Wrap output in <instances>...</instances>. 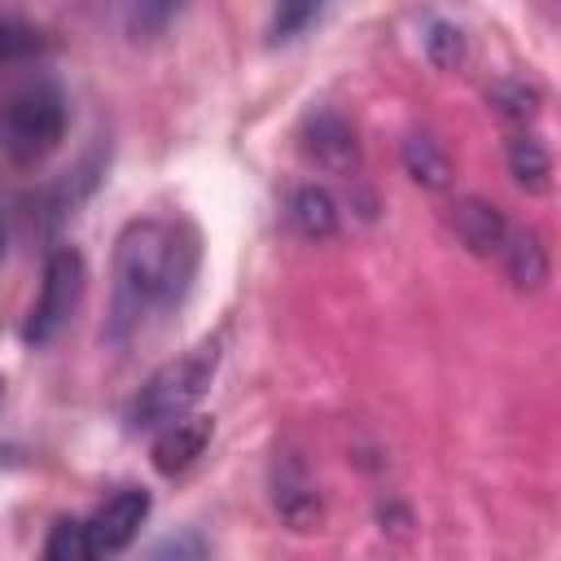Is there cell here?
<instances>
[{
    "mask_svg": "<svg viewBox=\"0 0 561 561\" xmlns=\"http://www.w3.org/2000/svg\"><path fill=\"white\" fill-rule=\"evenodd\" d=\"M197 232L184 219H131L114 241L110 342H127L153 316L184 302L197 276Z\"/></svg>",
    "mask_w": 561,
    "mask_h": 561,
    "instance_id": "cell-1",
    "label": "cell"
},
{
    "mask_svg": "<svg viewBox=\"0 0 561 561\" xmlns=\"http://www.w3.org/2000/svg\"><path fill=\"white\" fill-rule=\"evenodd\" d=\"M66 96L53 79L13 83L0 96V153L13 167L44 162L66 136Z\"/></svg>",
    "mask_w": 561,
    "mask_h": 561,
    "instance_id": "cell-2",
    "label": "cell"
},
{
    "mask_svg": "<svg viewBox=\"0 0 561 561\" xmlns=\"http://www.w3.org/2000/svg\"><path fill=\"white\" fill-rule=\"evenodd\" d=\"M215 368H219V342H197L193 351L167 359V364L140 386V394L131 399V412H127L131 425H136V430H158V425H167V421L193 412V403L206 394Z\"/></svg>",
    "mask_w": 561,
    "mask_h": 561,
    "instance_id": "cell-3",
    "label": "cell"
},
{
    "mask_svg": "<svg viewBox=\"0 0 561 561\" xmlns=\"http://www.w3.org/2000/svg\"><path fill=\"white\" fill-rule=\"evenodd\" d=\"M83 276H88L83 259L70 245H57L44 259V280H39V294H35V302L26 311V324H22L26 346H48L70 324V316L79 311V298H83Z\"/></svg>",
    "mask_w": 561,
    "mask_h": 561,
    "instance_id": "cell-4",
    "label": "cell"
},
{
    "mask_svg": "<svg viewBox=\"0 0 561 561\" xmlns=\"http://www.w3.org/2000/svg\"><path fill=\"white\" fill-rule=\"evenodd\" d=\"M149 491H140V486H123V491H114L92 517H88V543H92V557H110V552H123L136 535H140V526H145V517H149Z\"/></svg>",
    "mask_w": 561,
    "mask_h": 561,
    "instance_id": "cell-5",
    "label": "cell"
},
{
    "mask_svg": "<svg viewBox=\"0 0 561 561\" xmlns=\"http://www.w3.org/2000/svg\"><path fill=\"white\" fill-rule=\"evenodd\" d=\"M302 153H307L316 167L337 171V175L355 171V162H359L355 131H351V123H346L342 114H333V110L307 114V123H302Z\"/></svg>",
    "mask_w": 561,
    "mask_h": 561,
    "instance_id": "cell-6",
    "label": "cell"
},
{
    "mask_svg": "<svg viewBox=\"0 0 561 561\" xmlns=\"http://www.w3.org/2000/svg\"><path fill=\"white\" fill-rule=\"evenodd\" d=\"M210 434H215V421L202 416V412H184V416L158 425V434H153V469L167 473V478L184 473L206 451Z\"/></svg>",
    "mask_w": 561,
    "mask_h": 561,
    "instance_id": "cell-7",
    "label": "cell"
},
{
    "mask_svg": "<svg viewBox=\"0 0 561 561\" xmlns=\"http://www.w3.org/2000/svg\"><path fill=\"white\" fill-rule=\"evenodd\" d=\"M272 504H276L280 522L294 530H311L320 522V495H316L307 469L289 456H280L272 469Z\"/></svg>",
    "mask_w": 561,
    "mask_h": 561,
    "instance_id": "cell-8",
    "label": "cell"
},
{
    "mask_svg": "<svg viewBox=\"0 0 561 561\" xmlns=\"http://www.w3.org/2000/svg\"><path fill=\"white\" fill-rule=\"evenodd\" d=\"M451 228L473 254H500V245L508 237V219L500 215V206H491L482 197H460L451 206Z\"/></svg>",
    "mask_w": 561,
    "mask_h": 561,
    "instance_id": "cell-9",
    "label": "cell"
},
{
    "mask_svg": "<svg viewBox=\"0 0 561 561\" xmlns=\"http://www.w3.org/2000/svg\"><path fill=\"white\" fill-rule=\"evenodd\" d=\"M500 254H504V263H508V276H513L522 289H539V285L548 280V254H543V245H539L535 232H513V228H508Z\"/></svg>",
    "mask_w": 561,
    "mask_h": 561,
    "instance_id": "cell-10",
    "label": "cell"
},
{
    "mask_svg": "<svg viewBox=\"0 0 561 561\" xmlns=\"http://www.w3.org/2000/svg\"><path fill=\"white\" fill-rule=\"evenodd\" d=\"M294 224H298V232L302 237H333V228H337V202L329 197V188H316V184H307V188H298L294 193Z\"/></svg>",
    "mask_w": 561,
    "mask_h": 561,
    "instance_id": "cell-11",
    "label": "cell"
},
{
    "mask_svg": "<svg viewBox=\"0 0 561 561\" xmlns=\"http://www.w3.org/2000/svg\"><path fill=\"white\" fill-rule=\"evenodd\" d=\"M403 167L425 188H447V180H451V162H447V153L430 136H412L403 145Z\"/></svg>",
    "mask_w": 561,
    "mask_h": 561,
    "instance_id": "cell-12",
    "label": "cell"
},
{
    "mask_svg": "<svg viewBox=\"0 0 561 561\" xmlns=\"http://www.w3.org/2000/svg\"><path fill=\"white\" fill-rule=\"evenodd\" d=\"M508 171H513V180L526 184V188H548L552 158H548L543 140H535V136H513V140H508Z\"/></svg>",
    "mask_w": 561,
    "mask_h": 561,
    "instance_id": "cell-13",
    "label": "cell"
},
{
    "mask_svg": "<svg viewBox=\"0 0 561 561\" xmlns=\"http://www.w3.org/2000/svg\"><path fill=\"white\" fill-rule=\"evenodd\" d=\"M44 557H48V561H88V557H92L88 522H79V517H61V522L53 526V535L44 539Z\"/></svg>",
    "mask_w": 561,
    "mask_h": 561,
    "instance_id": "cell-14",
    "label": "cell"
},
{
    "mask_svg": "<svg viewBox=\"0 0 561 561\" xmlns=\"http://www.w3.org/2000/svg\"><path fill=\"white\" fill-rule=\"evenodd\" d=\"M425 53H430L434 66L451 70V66L465 57V35H460V26H451V22H434L430 35H425Z\"/></svg>",
    "mask_w": 561,
    "mask_h": 561,
    "instance_id": "cell-15",
    "label": "cell"
},
{
    "mask_svg": "<svg viewBox=\"0 0 561 561\" xmlns=\"http://www.w3.org/2000/svg\"><path fill=\"white\" fill-rule=\"evenodd\" d=\"M320 4H324V0H280V4H276V18H272V35H276V39L298 35V31L320 13Z\"/></svg>",
    "mask_w": 561,
    "mask_h": 561,
    "instance_id": "cell-16",
    "label": "cell"
},
{
    "mask_svg": "<svg viewBox=\"0 0 561 561\" xmlns=\"http://www.w3.org/2000/svg\"><path fill=\"white\" fill-rule=\"evenodd\" d=\"M535 92L530 88H522V83H500V88H491V105L500 110V114H508V118H530L535 114Z\"/></svg>",
    "mask_w": 561,
    "mask_h": 561,
    "instance_id": "cell-17",
    "label": "cell"
},
{
    "mask_svg": "<svg viewBox=\"0 0 561 561\" xmlns=\"http://www.w3.org/2000/svg\"><path fill=\"white\" fill-rule=\"evenodd\" d=\"M35 48V35L26 31V26H18V22H4L0 18V66H9V61H18V57H26Z\"/></svg>",
    "mask_w": 561,
    "mask_h": 561,
    "instance_id": "cell-18",
    "label": "cell"
},
{
    "mask_svg": "<svg viewBox=\"0 0 561 561\" xmlns=\"http://www.w3.org/2000/svg\"><path fill=\"white\" fill-rule=\"evenodd\" d=\"M0 254H4V219H0Z\"/></svg>",
    "mask_w": 561,
    "mask_h": 561,
    "instance_id": "cell-19",
    "label": "cell"
},
{
    "mask_svg": "<svg viewBox=\"0 0 561 561\" xmlns=\"http://www.w3.org/2000/svg\"><path fill=\"white\" fill-rule=\"evenodd\" d=\"M0 399H4V381H0Z\"/></svg>",
    "mask_w": 561,
    "mask_h": 561,
    "instance_id": "cell-20",
    "label": "cell"
}]
</instances>
